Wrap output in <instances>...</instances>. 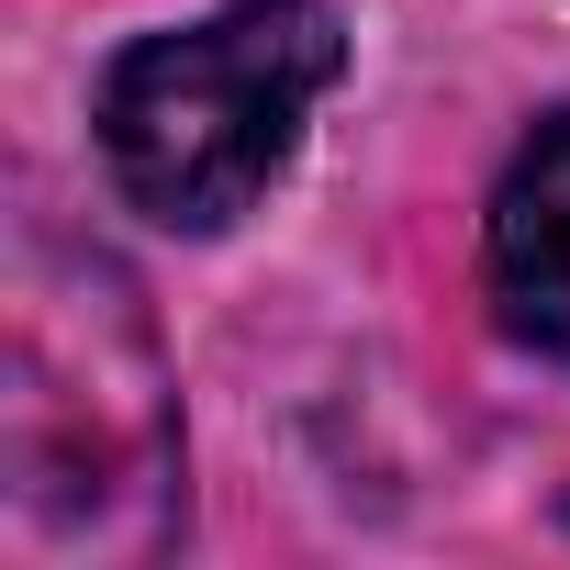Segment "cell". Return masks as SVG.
I'll list each match as a JSON object with an SVG mask.
<instances>
[{
    "label": "cell",
    "instance_id": "cell-2",
    "mask_svg": "<svg viewBox=\"0 0 570 570\" xmlns=\"http://www.w3.org/2000/svg\"><path fill=\"white\" fill-rule=\"evenodd\" d=\"M481 268H492L503 336L570 370V112H548V124L514 146V168H503V190H492Z\"/></svg>",
    "mask_w": 570,
    "mask_h": 570
},
{
    "label": "cell",
    "instance_id": "cell-1",
    "mask_svg": "<svg viewBox=\"0 0 570 570\" xmlns=\"http://www.w3.org/2000/svg\"><path fill=\"white\" fill-rule=\"evenodd\" d=\"M336 68L347 23L325 0H235V12L146 35L101 68V157L124 202L157 213L168 235H224L292 168Z\"/></svg>",
    "mask_w": 570,
    "mask_h": 570
}]
</instances>
